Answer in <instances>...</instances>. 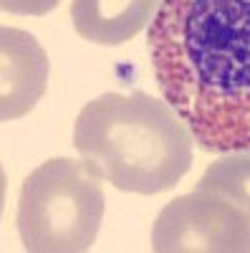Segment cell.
<instances>
[{"mask_svg":"<svg viewBox=\"0 0 250 253\" xmlns=\"http://www.w3.org/2000/svg\"><path fill=\"white\" fill-rule=\"evenodd\" d=\"M152 248L157 253H248L250 220L225 198L195 187L159 210Z\"/></svg>","mask_w":250,"mask_h":253,"instance_id":"4","label":"cell"},{"mask_svg":"<svg viewBox=\"0 0 250 253\" xmlns=\"http://www.w3.org/2000/svg\"><path fill=\"white\" fill-rule=\"evenodd\" d=\"M101 170L83 160L56 157L26 177L18 198V233L31 253L89 251L104 220Z\"/></svg>","mask_w":250,"mask_h":253,"instance_id":"3","label":"cell"},{"mask_svg":"<svg viewBox=\"0 0 250 253\" xmlns=\"http://www.w3.org/2000/svg\"><path fill=\"white\" fill-rule=\"evenodd\" d=\"M192 132L167 101L144 91L101 94L81 109L76 152L94 162L116 190L157 195L192 167Z\"/></svg>","mask_w":250,"mask_h":253,"instance_id":"2","label":"cell"},{"mask_svg":"<svg viewBox=\"0 0 250 253\" xmlns=\"http://www.w3.org/2000/svg\"><path fill=\"white\" fill-rule=\"evenodd\" d=\"M0 51H3L0 117L10 122L26 117L43 96L48 84V56L31 33L20 28H3Z\"/></svg>","mask_w":250,"mask_h":253,"instance_id":"5","label":"cell"},{"mask_svg":"<svg viewBox=\"0 0 250 253\" xmlns=\"http://www.w3.org/2000/svg\"><path fill=\"white\" fill-rule=\"evenodd\" d=\"M147 48L162 99L202 150H250V0H162Z\"/></svg>","mask_w":250,"mask_h":253,"instance_id":"1","label":"cell"},{"mask_svg":"<svg viewBox=\"0 0 250 253\" xmlns=\"http://www.w3.org/2000/svg\"><path fill=\"white\" fill-rule=\"evenodd\" d=\"M162 0H73L71 20L81 38L99 46L132 41L152 23Z\"/></svg>","mask_w":250,"mask_h":253,"instance_id":"6","label":"cell"},{"mask_svg":"<svg viewBox=\"0 0 250 253\" xmlns=\"http://www.w3.org/2000/svg\"><path fill=\"white\" fill-rule=\"evenodd\" d=\"M61 0H0V8L15 15H48Z\"/></svg>","mask_w":250,"mask_h":253,"instance_id":"8","label":"cell"},{"mask_svg":"<svg viewBox=\"0 0 250 253\" xmlns=\"http://www.w3.org/2000/svg\"><path fill=\"white\" fill-rule=\"evenodd\" d=\"M195 187L210 190V193L225 198L250 220V150L225 152V157L213 162L202 172Z\"/></svg>","mask_w":250,"mask_h":253,"instance_id":"7","label":"cell"}]
</instances>
